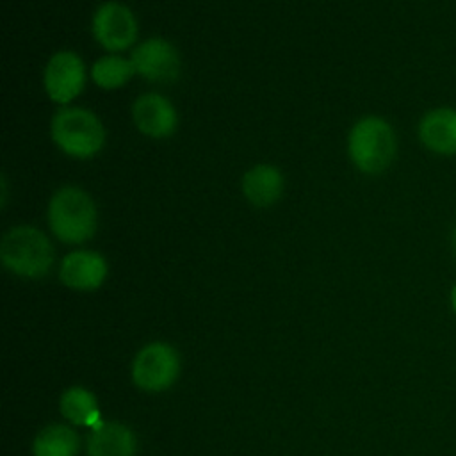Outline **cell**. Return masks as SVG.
I'll return each instance as SVG.
<instances>
[{"label":"cell","mask_w":456,"mask_h":456,"mask_svg":"<svg viewBox=\"0 0 456 456\" xmlns=\"http://www.w3.org/2000/svg\"><path fill=\"white\" fill-rule=\"evenodd\" d=\"M46 226L50 235L68 246L89 242L100 224V212L91 192L75 183L57 187L46 201Z\"/></svg>","instance_id":"cell-1"},{"label":"cell","mask_w":456,"mask_h":456,"mask_svg":"<svg viewBox=\"0 0 456 456\" xmlns=\"http://www.w3.org/2000/svg\"><path fill=\"white\" fill-rule=\"evenodd\" d=\"M285 175L273 162L251 164L240 176L242 198L255 208H269L285 194Z\"/></svg>","instance_id":"cell-11"},{"label":"cell","mask_w":456,"mask_h":456,"mask_svg":"<svg viewBox=\"0 0 456 456\" xmlns=\"http://www.w3.org/2000/svg\"><path fill=\"white\" fill-rule=\"evenodd\" d=\"M59 280L71 290L91 292L100 289L109 276L107 258L89 248H75L59 262Z\"/></svg>","instance_id":"cell-10"},{"label":"cell","mask_w":456,"mask_h":456,"mask_svg":"<svg viewBox=\"0 0 456 456\" xmlns=\"http://www.w3.org/2000/svg\"><path fill=\"white\" fill-rule=\"evenodd\" d=\"M59 408L64 419L75 426L96 428L100 422V408L93 392L84 387H69L59 399Z\"/></svg>","instance_id":"cell-15"},{"label":"cell","mask_w":456,"mask_h":456,"mask_svg":"<svg viewBox=\"0 0 456 456\" xmlns=\"http://www.w3.org/2000/svg\"><path fill=\"white\" fill-rule=\"evenodd\" d=\"M130 119L134 128L151 141L171 139L180 125L176 105L159 91L137 94L130 105Z\"/></svg>","instance_id":"cell-8"},{"label":"cell","mask_w":456,"mask_h":456,"mask_svg":"<svg viewBox=\"0 0 456 456\" xmlns=\"http://www.w3.org/2000/svg\"><path fill=\"white\" fill-rule=\"evenodd\" d=\"M135 69L130 55L103 52L89 64V80L102 91H118L132 82Z\"/></svg>","instance_id":"cell-14"},{"label":"cell","mask_w":456,"mask_h":456,"mask_svg":"<svg viewBox=\"0 0 456 456\" xmlns=\"http://www.w3.org/2000/svg\"><path fill=\"white\" fill-rule=\"evenodd\" d=\"M89 30L103 52L126 53L139 43L137 14L121 0L100 2L91 14Z\"/></svg>","instance_id":"cell-6"},{"label":"cell","mask_w":456,"mask_h":456,"mask_svg":"<svg viewBox=\"0 0 456 456\" xmlns=\"http://www.w3.org/2000/svg\"><path fill=\"white\" fill-rule=\"evenodd\" d=\"M78 435L62 424H52L37 433L32 444L34 456H77Z\"/></svg>","instance_id":"cell-16"},{"label":"cell","mask_w":456,"mask_h":456,"mask_svg":"<svg viewBox=\"0 0 456 456\" xmlns=\"http://www.w3.org/2000/svg\"><path fill=\"white\" fill-rule=\"evenodd\" d=\"M180 374V354L166 342L146 344L134 358L132 379L146 392H162L173 387Z\"/></svg>","instance_id":"cell-9"},{"label":"cell","mask_w":456,"mask_h":456,"mask_svg":"<svg viewBox=\"0 0 456 456\" xmlns=\"http://www.w3.org/2000/svg\"><path fill=\"white\" fill-rule=\"evenodd\" d=\"M135 77L155 84H175L182 73V55L178 46L164 36H148L128 52Z\"/></svg>","instance_id":"cell-7"},{"label":"cell","mask_w":456,"mask_h":456,"mask_svg":"<svg viewBox=\"0 0 456 456\" xmlns=\"http://www.w3.org/2000/svg\"><path fill=\"white\" fill-rule=\"evenodd\" d=\"M89 82V66L71 48H59L48 55L41 71V86L46 98L57 105H73Z\"/></svg>","instance_id":"cell-5"},{"label":"cell","mask_w":456,"mask_h":456,"mask_svg":"<svg viewBox=\"0 0 456 456\" xmlns=\"http://www.w3.org/2000/svg\"><path fill=\"white\" fill-rule=\"evenodd\" d=\"M0 260L2 265L18 278H45L55 264L52 235L36 224H14L2 235Z\"/></svg>","instance_id":"cell-4"},{"label":"cell","mask_w":456,"mask_h":456,"mask_svg":"<svg viewBox=\"0 0 456 456\" xmlns=\"http://www.w3.org/2000/svg\"><path fill=\"white\" fill-rule=\"evenodd\" d=\"M50 139L53 146L73 160H91L107 144L103 119L84 105L57 107L50 118Z\"/></svg>","instance_id":"cell-2"},{"label":"cell","mask_w":456,"mask_h":456,"mask_svg":"<svg viewBox=\"0 0 456 456\" xmlns=\"http://www.w3.org/2000/svg\"><path fill=\"white\" fill-rule=\"evenodd\" d=\"M452 248H454V253H456V226H454V232H452Z\"/></svg>","instance_id":"cell-19"},{"label":"cell","mask_w":456,"mask_h":456,"mask_svg":"<svg viewBox=\"0 0 456 456\" xmlns=\"http://www.w3.org/2000/svg\"><path fill=\"white\" fill-rule=\"evenodd\" d=\"M449 299H451V306H452V310H454V314H456V283H454V287L451 289Z\"/></svg>","instance_id":"cell-18"},{"label":"cell","mask_w":456,"mask_h":456,"mask_svg":"<svg viewBox=\"0 0 456 456\" xmlns=\"http://www.w3.org/2000/svg\"><path fill=\"white\" fill-rule=\"evenodd\" d=\"M7 178L5 176H2V205L5 207L7 205Z\"/></svg>","instance_id":"cell-17"},{"label":"cell","mask_w":456,"mask_h":456,"mask_svg":"<svg viewBox=\"0 0 456 456\" xmlns=\"http://www.w3.org/2000/svg\"><path fill=\"white\" fill-rule=\"evenodd\" d=\"M134 431L121 422H100L87 436L89 456H135Z\"/></svg>","instance_id":"cell-13"},{"label":"cell","mask_w":456,"mask_h":456,"mask_svg":"<svg viewBox=\"0 0 456 456\" xmlns=\"http://www.w3.org/2000/svg\"><path fill=\"white\" fill-rule=\"evenodd\" d=\"M346 151L358 173L367 176L381 175L392 166L397 155L395 130L383 116H360L347 130Z\"/></svg>","instance_id":"cell-3"},{"label":"cell","mask_w":456,"mask_h":456,"mask_svg":"<svg viewBox=\"0 0 456 456\" xmlns=\"http://www.w3.org/2000/svg\"><path fill=\"white\" fill-rule=\"evenodd\" d=\"M419 141L426 150L442 157H456V109L435 107L417 125Z\"/></svg>","instance_id":"cell-12"}]
</instances>
